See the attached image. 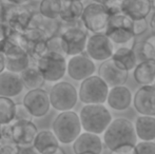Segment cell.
<instances>
[{
  "mask_svg": "<svg viewBox=\"0 0 155 154\" xmlns=\"http://www.w3.org/2000/svg\"><path fill=\"white\" fill-rule=\"evenodd\" d=\"M82 130L94 134H102L112 121L110 111L104 105H84L79 112Z\"/></svg>",
  "mask_w": 155,
  "mask_h": 154,
  "instance_id": "cell-2",
  "label": "cell"
},
{
  "mask_svg": "<svg viewBox=\"0 0 155 154\" xmlns=\"http://www.w3.org/2000/svg\"><path fill=\"white\" fill-rule=\"evenodd\" d=\"M132 101L140 115L155 116V84L141 86L135 92Z\"/></svg>",
  "mask_w": 155,
  "mask_h": 154,
  "instance_id": "cell-15",
  "label": "cell"
},
{
  "mask_svg": "<svg viewBox=\"0 0 155 154\" xmlns=\"http://www.w3.org/2000/svg\"><path fill=\"white\" fill-rule=\"evenodd\" d=\"M149 29V23L147 21V18L143 19H137V20H133L132 23V32L134 37L139 35H143V33L147 32V30Z\"/></svg>",
  "mask_w": 155,
  "mask_h": 154,
  "instance_id": "cell-33",
  "label": "cell"
},
{
  "mask_svg": "<svg viewBox=\"0 0 155 154\" xmlns=\"http://www.w3.org/2000/svg\"><path fill=\"white\" fill-rule=\"evenodd\" d=\"M107 103L115 111H124L132 105V93L124 84L113 87L109 90Z\"/></svg>",
  "mask_w": 155,
  "mask_h": 154,
  "instance_id": "cell-19",
  "label": "cell"
},
{
  "mask_svg": "<svg viewBox=\"0 0 155 154\" xmlns=\"http://www.w3.org/2000/svg\"><path fill=\"white\" fill-rule=\"evenodd\" d=\"M32 146L39 154H49L57 150L60 144L51 130H41L37 132Z\"/></svg>",
  "mask_w": 155,
  "mask_h": 154,
  "instance_id": "cell-21",
  "label": "cell"
},
{
  "mask_svg": "<svg viewBox=\"0 0 155 154\" xmlns=\"http://www.w3.org/2000/svg\"><path fill=\"white\" fill-rule=\"evenodd\" d=\"M35 13L36 12L34 8L28 5V3L20 5L8 4L5 25L17 32H23L25 29H28Z\"/></svg>",
  "mask_w": 155,
  "mask_h": 154,
  "instance_id": "cell-14",
  "label": "cell"
},
{
  "mask_svg": "<svg viewBox=\"0 0 155 154\" xmlns=\"http://www.w3.org/2000/svg\"><path fill=\"white\" fill-rule=\"evenodd\" d=\"M5 71V56L0 51V73Z\"/></svg>",
  "mask_w": 155,
  "mask_h": 154,
  "instance_id": "cell-40",
  "label": "cell"
},
{
  "mask_svg": "<svg viewBox=\"0 0 155 154\" xmlns=\"http://www.w3.org/2000/svg\"><path fill=\"white\" fill-rule=\"evenodd\" d=\"M102 134V143L113 153L129 154L137 143L134 123L124 117L112 119Z\"/></svg>",
  "mask_w": 155,
  "mask_h": 154,
  "instance_id": "cell-1",
  "label": "cell"
},
{
  "mask_svg": "<svg viewBox=\"0 0 155 154\" xmlns=\"http://www.w3.org/2000/svg\"><path fill=\"white\" fill-rule=\"evenodd\" d=\"M84 52L93 61H104L112 57L114 43L104 33H95L88 37Z\"/></svg>",
  "mask_w": 155,
  "mask_h": 154,
  "instance_id": "cell-11",
  "label": "cell"
},
{
  "mask_svg": "<svg viewBox=\"0 0 155 154\" xmlns=\"http://www.w3.org/2000/svg\"><path fill=\"white\" fill-rule=\"evenodd\" d=\"M22 105L35 118H41L49 113L51 109L49 92L42 88L29 90L23 96Z\"/></svg>",
  "mask_w": 155,
  "mask_h": 154,
  "instance_id": "cell-12",
  "label": "cell"
},
{
  "mask_svg": "<svg viewBox=\"0 0 155 154\" xmlns=\"http://www.w3.org/2000/svg\"></svg>",
  "mask_w": 155,
  "mask_h": 154,
  "instance_id": "cell-50",
  "label": "cell"
},
{
  "mask_svg": "<svg viewBox=\"0 0 155 154\" xmlns=\"http://www.w3.org/2000/svg\"><path fill=\"white\" fill-rule=\"evenodd\" d=\"M71 0H41L39 13L50 19H59L63 6Z\"/></svg>",
  "mask_w": 155,
  "mask_h": 154,
  "instance_id": "cell-28",
  "label": "cell"
},
{
  "mask_svg": "<svg viewBox=\"0 0 155 154\" xmlns=\"http://www.w3.org/2000/svg\"><path fill=\"white\" fill-rule=\"evenodd\" d=\"M131 152L132 154H155V143L140 140L136 143Z\"/></svg>",
  "mask_w": 155,
  "mask_h": 154,
  "instance_id": "cell-32",
  "label": "cell"
},
{
  "mask_svg": "<svg viewBox=\"0 0 155 154\" xmlns=\"http://www.w3.org/2000/svg\"><path fill=\"white\" fill-rule=\"evenodd\" d=\"M98 76L108 84L109 88H113L117 86H124L128 80L129 72L116 67L110 58L101 61V64L98 69Z\"/></svg>",
  "mask_w": 155,
  "mask_h": 154,
  "instance_id": "cell-16",
  "label": "cell"
},
{
  "mask_svg": "<svg viewBox=\"0 0 155 154\" xmlns=\"http://www.w3.org/2000/svg\"><path fill=\"white\" fill-rule=\"evenodd\" d=\"M60 42L65 56H74L86 51L89 34L84 27L77 25H68L60 33Z\"/></svg>",
  "mask_w": 155,
  "mask_h": 154,
  "instance_id": "cell-8",
  "label": "cell"
},
{
  "mask_svg": "<svg viewBox=\"0 0 155 154\" xmlns=\"http://www.w3.org/2000/svg\"><path fill=\"white\" fill-rule=\"evenodd\" d=\"M16 103L12 98L0 96V125H8L14 120Z\"/></svg>",
  "mask_w": 155,
  "mask_h": 154,
  "instance_id": "cell-31",
  "label": "cell"
},
{
  "mask_svg": "<svg viewBox=\"0 0 155 154\" xmlns=\"http://www.w3.org/2000/svg\"><path fill=\"white\" fill-rule=\"evenodd\" d=\"M23 89L19 74L6 70L0 73V96L13 98L21 94Z\"/></svg>",
  "mask_w": 155,
  "mask_h": 154,
  "instance_id": "cell-18",
  "label": "cell"
},
{
  "mask_svg": "<svg viewBox=\"0 0 155 154\" xmlns=\"http://www.w3.org/2000/svg\"><path fill=\"white\" fill-rule=\"evenodd\" d=\"M10 28L8 27L6 25H1L0 23V42L5 38V36L8 35V32Z\"/></svg>",
  "mask_w": 155,
  "mask_h": 154,
  "instance_id": "cell-39",
  "label": "cell"
},
{
  "mask_svg": "<svg viewBox=\"0 0 155 154\" xmlns=\"http://www.w3.org/2000/svg\"><path fill=\"white\" fill-rule=\"evenodd\" d=\"M8 4L10 3L0 0V23H1V25H5L6 13H8Z\"/></svg>",
  "mask_w": 155,
  "mask_h": 154,
  "instance_id": "cell-37",
  "label": "cell"
},
{
  "mask_svg": "<svg viewBox=\"0 0 155 154\" xmlns=\"http://www.w3.org/2000/svg\"><path fill=\"white\" fill-rule=\"evenodd\" d=\"M84 8V3L80 0H71V1L67 2L60 13V22L68 25H77L81 18Z\"/></svg>",
  "mask_w": 155,
  "mask_h": 154,
  "instance_id": "cell-26",
  "label": "cell"
},
{
  "mask_svg": "<svg viewBox=\"0 0 155 154\" xmlns=\"http://www.w3.org/2000/svg\"><path fill=\"white\" fill-rule=\"evenodd\" d=\"M149 27H150V29H151L152 33L155 35V12L151 16V19H150V22H149Z\"/></svg>",
  "mask_w": 155,
  "mask_h": 154,
  "instance_id": "cell-42",
  "label": "cell"
},
{
  "mask_svg": "<svg viewBox=\"0 0 155 154\" xmlns=\"http://www.w3.org/2000/svg\"><path fill=\"white\" fill-rule=\"evenodd\" d=\"M95 71V64L86 52L70 56L69 60H67V74L75 81H82L94 75Z\"/></svg>",
  "mask_w": 155,
  "mask_h": 154,
  "instance_id": "cell-13",
  "label": "cell"
},
{
  "mask_svg": "<svg viewBox=\"0 0 155 154\" xmlns=\"http://www.w3.org/2000/svg\"><path fill=\"white\" fill-rule=\"evenodd\" d=\"M19 76H20L23 87L25 89H28V90H34V89L42 88V86L45 82L42 75L40 74L38 69L34 64H31L25 70H23L19 74Z\"/></svg>",
  "mask_w": 155,
  "mask_h": 154,
  "instance_id": "cell-27",
  "label": "cell"
},
{
  "mask_svg": "<svg viewBox=\"0 0 155 154\" xmlns=\"http://www.w3.org/2000/svg\"><path fill=\"white\" fill-rule=\"evenodd\" d=\"M109 90V86L98 75H92L81 81L78 99L84 105H104Z\"/></svg>",
  "mask_w": 155,
  "mask_h": 154,
  "instance_id": "cell-6",
  "label": "cell"
},
{
  "mask_svg": "<svg viewBox=\"0 0 155 154\" xmlns=\"http://www.w3.org/2000/svg\"><path fill=\"white\" fill-rule=\"evenodd\" d=\"M35 66L48 82H58L67 74V59L59 53L47 52L36 60Z\"/></svg>",
  "mask_w": 155,
  "mask_h": 154,
  "instance_id": "cell-5",
  "label": "cell"
},
{
  "mask_svg": "<svg viewBox=\"0 0 155 154\" xmlns=\"http://www.w3.org/2000/svg\"><path fill=\"white\" fill-rule=\"evenodd\" d=\"M152 43H153V44H154V47H155V41H154V42H152Z\"/></svg>",
  "mask_w": 155,
  "mask_h": 154,
  "instance_id": "cell-48",
  "label": "cell"
},
{
  "mask_svg": "<svg viewBox=\"0 0 155 154\" xmlns=\"http://www.w3.org/2000/svg\"><path fill=\"white\" fill-rule=\"evenodd\" d=\"M93 2H98V3H104V0H93Z\"/></svg>",
  "mask_w": 155,
  "mask_h": 154,
  "instance_id": "cell-45",
  "label": "cell"
},
{
  "mask_svg": "<svg viewBox=\"0 0 155 154\" xmlns=\"http://www.w3.org/2000/svg\"><path fill=\"white\" fill-rule=\"evenodd\" d=\"M121 3H123V0H104L102 4L111 16V15L121 13Z\"/></svg>",
  "mask_w": 155,
  "mask_h": 154,
  "instance_id": "cell-35",
  "label": "cell"
},
{
  "mask_svg": "<svg viewBox=\"0 0 155 154\" xmlns=\"http://www.w3.org/2000/svg\"><path fill=\"white\" fill-rule=\"evenodd\" d=\"M50 103L58 112L70 111L75 108L78 101V92L72 84L68 81L55 82L49 92Z\"/></svg>",
  "mask_w": 155,
  "mask_h": 154,
  "instance_id": "cell-7",
  "label": "cell"
},
{
  "mask_svg": "<svg viewBox=\"0 0 155 154\" xmlns=\"http://www.w3.org/2000/svg\"><path fill=\"white\" fill-rule=\"evenodd\" d=\"M4 1L10 4H14V5H20V4H27L30 0H4Z\"/></svg>",
  "mask_w": 155,
  "mask_h": 154,
  "instance_id": "cell-41",
  "label": "cell"
},
{
  "mask_svg": "<svg viewBox=\"0 0 155 154\" xmlns=\"http://www.w3.org/2000/svg\"><path fill=\"white\" fill-rule=\"evenodd\" d=\"M151 11V0H123L121 3V13L132 20L147 18Z\"/></svg>",
  "mask_w": 155,
  "mask_h": 154,
  "instance_id": "cell-20",
  "label": "cell"
},
{
  "mask_svg": "<svg viewBox=\"0 0 155 154\" xmlns=\"http://www.w3.org/2000/svg\"><path fill=\"white\" fill-rule=\"evenodd\" d=\"M137 138L145 142L155 140V116L139 115L134 123Z\"/></svg>",
  "mask_w": 155,
  "mask_h": 154,
  "instance_id": "cell-23",
  "label": "cell"
},
{
  "mask_svg": "<svg viewBox=\"0 0 155 154\" xmlns=\"http://www.w3.org/2000/svg\"><path fill=\"white\" fill-rule=\"evenodd\" d=\"M104 143L99 135L90 132H81L73 142L75 154H101Z\"/></svg>",
  "mask_w": 155,
  "mask_h": 154,
  "instance_id": "cell-17",
  "label": "cell"
},
{
  "mask_svg": "<svg viewBox=\"0 0 155 154\" xmlns=\"http://www.w3.org/2000/svg\"><path fill=\"white\" fill-rule=\"evenodd\" d=\"M49 154H65V152H64V150H63L61 147H59V148H58L56 151H54L53 153H49Z\"/></svg>",
  "mask_w": 155,
  "mask_h": 154,
  "instance_id": "cell-43",
  "label": "cell"
},
{
  "mask_svg": "<svg viewBox=\"0 0 155 154\" xmlns=\"http://www.w3.org/2000/svg\"><path fill=\"white\" fill-rule=\"evenodd\" d=\"M33 117L31 115L28 109L25 106L21 103V105H17L16 103V109H15V117L14 120H33Z\"/></svg>",
  "mask_w": 155,
  "mask_h": 154,
  "instance_id": "cell-36",
  "label": "cell"
},
{
  "mask_svg": "<svg viewBox=\"0 0 155 154\" xmlns=\"http://www.w3.org/2000/svg\"><path fill=\"white\" fill-rule=\"evenodd\" d=\"M47 52H54V53H59V54L64 55L62 51V48H61L60 37L58 35L53 36V37L49 38L47 40ZM65 57H67V56H65Z\"/></svg>",
  "mask_w": 155,
  "mask_h": 154,
  "instance_id": "cell-34",
  "label": "cell"
},
{
  "mask_svg": "<svg viewBox=\"0 0 155 154\" xmlns=\"http://www.w3.org/2000/svg\"><path fill=\"white\" fill-rule=\"evenodd\" d=\"M111 59L115 64V66L128 72L133 70L137 64L136 57H135L132 48L124 47V45L114 50Z\"/></svg>",
  "mask_w": 155,
  "mask_h": 154,
  "instance_id": "cell-25",
  "label": "cell"
},
{
  "mask_svg": "<svg viewBox=\"0 0 155 154\" xmlns=\"http://www.w3.org/2000/svg\"><path fill=\"white\" fill-rule=\"evenodd\" d=\"M108 11L102 3L91 2L84 8L80 21L82 27L92 34L104 33L109 21Z\"/></svg>",
  "mask_w": 155,
  "mask_h": 154,
  "instance_id": "cell-9",
  "label": "cell"
},
{
  "mask_svg": "<svg viewBox=\"0 0 155 154\" xmlns=\"http://www.w3.org/2000/svg\"><path fill=\"white\" fill-rule=\"evenodd\" d=\"M18 154H39L35 150L33 146H27V147H19Z\"/></svg>",
  "mask_w": 155,
  "mask_h": 154,
  "instance_id": "cell-38",
  "label": "cell"
},
{
  "mask_svg": "<svg viewBox=\"0 0 155 154\" xmlns=\"http://www.w3.org/2000/svg\"><path fill=\"white\" fill-rule=\"evenodd\" d=\"M132 19L124 13L111 15L104 33L114 44L132 48L135 38L132 32Z\"/></svg>",
  "mask_w": 155,
  "mask_h": 154,
  "instance_id": "cell-4",
  "label": "cell"
},
{
  "mask_svg": "<svg viewBox=\"0 0 155 154\" xmlns=\"http://www.w3.org/2000/svg\"><path fill=\"white\" fill-rule=\"evenodd\" d=\"M8 137L18 147L32 146L38 129L33 120H13L5 125Z\"/></svg>",
  "mask_w": 155,
  "mask_h": 154,
  "instance_id": "cell-10",
  "label": "cell"
},
{
  "mask_svg": "<svg viewBox=\"0 0 155 154\" xmlns=\"http://www.w3.org/2000/svg\"><path fill=\"white\" fill-rule=\"evenodd\" d=\"M31 64L32 60L28 53L12 56V57H5V70L12 73L20 74L23 70H25Z\"/></svg>",
  "mask_w": 155,
  "mask_h": 154,
  "instance_id": "cell-30",
  "label": "cell"
},
{
  "mask_svg": "<svg viewBox=\"0 0 155 154\" xmlns=\"http://www.w3.org/2000/svg\"><path fill=\"white\" fill-rule=\"evenodd\" d=\"M133 70V77L138 84L148 86L155 84V59L138 62Z\"/></svg>",
  "mask_w": 155,
  "mask_h": 154,
  "instance_id": "cell-22",
  "label": "cell"
},
{
  "mask_svg": "<svg viewBox=\"0 0 155 154\" xmlns=\"http://www.w3.org/2000/svg\"><path fill=\"white\" fill-rule=\"evenodd\" d=\"M81 130L79 115L73 110L60 112L55 117L52 125V132L59 144L62 145L73 144L77 136L81 133Z\"/></svg>",
  "mask_w": 155,
  "mask_h": 154,
  "instance_id": "cell-3",
  "label": "cell"
},
{
  "mask_svg": "<svg viewBox=\"0 0 155 154\" xmlns=\"http://www.w3.org/2000/svg\"><path fill=\"white\" fill-rule=\"evenodd\" d=\"M0 137H1V125H0Z\"/></svg>",
  "mask_w": 155,
  "mask_h": 154,
  "instance_id": "cell-46",
  "label": "cell"
},
{
  "mask_svg": "<svg viewBox=\"0 0 155 154\" xmlns=\"http://www.w3.org/2000/svg\"><path fill=\"white\" fill-rule=\"evenodd\" d=\"M151 5H152V8L155 11V0H151Z\"/></svg>",
  "mask_w": 155,
  "mask_h": 154,
  "instance_id": "cell-44",
  "label": "cell"
},
{
  "mask_svg": "<svg viewBox=\"0 0 155 154\" xmlns=\"http://www.w3.org/2000/svg\"><path fill=\"white\" fill-rule=\"evenodd\" d=\"M39 1H41V0H39Z\"/></svg>",
  "mask_w": 155,
  "mask_h": 154,
  "instance_id": "cell-49",
  "label": "cell"
},
{
  "mask_svg": "<svg viewBox=\"0 0 155 154\" xmlns=\"http://www.w3.org/2000/svg\"><path fill=\"white\" fill-rule=\"evenodd\" d=\"M113 154H128V153H113Z\"/></svg>",
  "mask_w": 155,
  "mask_h": 154,
  "instance_id": "cell-47",
  "label": "cell"
},
{
  "mask_svg": "<svg viewBox=\"0 0 155 154\" xmlns=\"http://www.w3.org/2000/svg\"><path fill=\"white\" fill-rule=\"evenodd\" d=\"M29 27L40 30L48 37L51 38L53 36L57 35L58 31L61 28V22H60L59 19H50L42 16L40 13H35L33 15Z\"/></svg>",
  "mask_w": 155,
  "mask_h": 154,
  "instance_id": "cell-24",
  "label": "cell"
},
{
  "mask_svg": "<svg viewBox=\"0 0 155 154\" xmlns=\"http://www.w3.org/2000/svg\"><path fill=\"white\" fill-rule=\"evenodd\" d=\"M132 50L136 57L137 64L145 60L155 59V47L149 40L134 42L132 45Z\"/></svg>",
  "mask_w": 155,
  "mask_h": 154,
  "instance_id": "cell-29",
  "label": "cell"
}]
</instances>
